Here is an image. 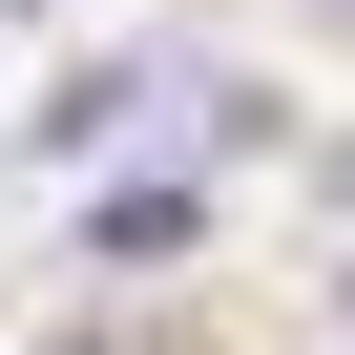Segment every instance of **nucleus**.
Instances as JSON below:
<instances>
[{"label":"nucleus","mask_w":355,"mask_h":355,"mask_svg":"<svg viewBox=\"0 0 355 355\" xmlns=\"http://www.w3.org/2000/svg\"><path fill=\"white\" fill-rule=\"evenodd\" d=\"M334 189H355V146H334Z\"/></svg>","instance_id":"1"},{"label":"nucleus","mask_w":355,"mask_h":355,"mask_svg":"<svg viewBox=\"0 0 355 355\" xmlns=\"http://www.w3.org/2000/svg\"><path fill=\"white\" fill-rule=\"evenodd\" d=\"M334 21H355V0H334Z\"/></svg>","instance_id":"2"}]
</instances>
